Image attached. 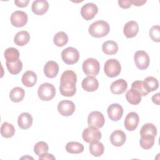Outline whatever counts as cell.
Returning <instances> with one entry per match:
<instances>
[{"mask_svg": "<svg viewBox=\"0 0 160 160\" xmlns=\"http://www.w3.org/2000/svg\"><path fill=\"white\" fill-rule=\"evenodd\" d=\"M21 81L25 86L32 87L37 82V75L32 71H27L22 74Z\"/></svg>", "mask_w": 160, "mask_h": 160, "instance_id": "cell-22", "label": "cell"}, {"mask_svg": "<svg viewBox=\"0 0 160 160\" xmlns=\"http://www.w3.org/2000/svg\"><path fill=\"white\" fill-rule=\"evenodd\" d=\"M134 60L136 67L141 70L147 69L149 65V57L144 51H138L134 55Z\"/></svg>", "mask_w": 160, "mask_h": 160, "instance_id": "cell-8", "label": "cell"}, {"mask_svg": "<svg viewBox=\"0 0 160 160\" xmlns=\"http://www.w3.org/2000/svg\"><path fill=\"white\" fill-rule=\"evenodd\" d=\"M82 71L88 76H96L100 70V64L94 58H88L86 59L82 66Z\"/></svg>", "mask_w": 160, "mask_h": 160, "instance_id": "cell-3", "label": "cell"}, {"mask_svg": "<svg viewBox=\"0 0 160 160\" xmlns=\"http://www.w3.org/2000/svg\"><path fill=\"white\" fill-rule=\"evenodd\" d=\"M126 140V134L121 130H116L113 131L110 136V141L111 144L116 147L122 146Z\"/></svg>", "mask_w": 160, "mask_h": 160, "instance_id": "cell-17", "label": "cell"}, {"mask_svg": "<svg viewBox=\"0 0 160 160\" xmlns=\"http://www.w3.org/2000/svg\"><path fill=\"white\" fill-rule=\"evenodd\" d=\"M98 12V6L92 2L85 4L81 9V15L86 21L93 19Z\"/></svg>", "mask_w": 160, "mask_h": 160, "instance_id": "cell-12", "label": "cell"}, {"mask_svg": "<svg viewBox=\"0 0 160 160\" xmlns=\"http://www.w3.org/2000/svg\"><path fill=\"white\" fill-rule=\"evenodd\" d=\"M131 4H134V6H141L146 2V0H132L131 1Z\"/></svg>", "mask_w": 160, "mask_h": 160, "instance_id": "cell-42", "label": "cell"}, {"mask_svg": "<svg viewBox=\"0 0 160 160\" xmlns=\"http://www.w3.org/2000/svg\"><path fill=\"white\" fill-rule=\"evenodd\" d=\"M107 112L109 118L111 121H118L122 118L123 109L120 104L118 103H113L108 106Z\"/></svg>", "mask_w": 160, "mask_h": 160, "instance_id": "cell-13", "label": "cell"}, {"mask_svg": "<svg viewBox=\"0 0 160 160\" xmlns=\"http://www.w3.org/2000/svg\"><path fill=\"white\" fill-rule=\"evenodd\" d=\"M59 72L58 64L53 61H49L44 67V73L47 78H54Z\"/></svg>", "mask_w": 160, "mask_h": 160, "instance_id": "cell-19", "label": "cell"}, {"mask_svg": "<svg viewBox=\"0 0 160 160\" xmlns=\"http://www.w3.org/2000/svg\"><path fill=\"white\" fill-rule=\"evenodd\" d=\"M27 14L22 11H16L11 16L10 20L12 25L16 28H21L26 24L28 22Z\"/></svg>", "mask_w": 160, "mask_h": 160, "instance_id": "cell-10", "label": "cell"}, {"mask_svg": "<svg viewBox=\"0 0 160 160\" xmlns=\"http://www.w3.org/2000/svg\"><path fill=\"white\" fill-rule=\"evenodd\" d=\"M104 71L108 77H116L121 71V64L117 59H109L104 64Z\"/></svg>", "mask_w": 160, "mask_h": 160, "instance_id": "cell-5", "label": "cell"}, {"mask_svg": "<svg viewBox=\"0 0 160 160\" xmlns=\"http://www.w3.org/2000/svg\"><path fill=\"white\" fill-rule=\"evenodd\" d=\"M146 89L148 92L156 91L159 87V82L156 78L152 76H148L144 80Z\"/></svg>", "mask_w": 160, "mask_h": 160, "instance_id": "cell-31", "label": "cell"}, {"mask_svg": "<svg viewBox=\"0 0 160 160\" xmlns=\"http://www.w3.org/2000/svg\"><path fill=\"white\" fill-rule=\"evenodd\" d=\"M49 9V3L46 0H36L34 1L31 9L36 15L41 16L45 14Z\"/></svg>", "mask_w": 160, "mask_h": 160, "instance_id": "cell-15", "label": "cell"}, {"mask_svg": "<svg viewBox=\"0 0 160 160\" xmlns=\"http://www.w3.org/2000/svg\"><path fill=\"white\" fill-rule=\"evenodd\" d=\"M139 32V25L134 21L127 22L123 28V33L127 38L135 37Z\"/></svg>", "mask_w": 160, "mask_h": 160, "instance_id": "cell-16", "label": "cell"}, {"mask_svg": "<svg viewBox=\"0 0 160 160\" xmlns=\"http://www.w3.org/2000/svg\"><path fill=\"white\" fill-rule=\"evenodd\" d=\"M81 85L82 89L86 91L93 92L96 91L99 88V82L95 78L88 76L83 79Z\"/></svg>", "mask_w": 160, "mask_h": 160, "instance_id": "cell-18", "label": "cell"}, {"mask_svg": "<svg viewBox=\"0 0 160 160\" xmlns=\"http://www.w3.org/2000/svg\"><path fill=\"white\" fill-rule=\"evenodd\" d=\"M159 94H159V92H158L157 94H154V95L152 96V98H151L152 101L154 104H157V105H159V99H160Z\"/></svg>", "mask_w": 160, "mask_h": 160, "instance_id": "cell-43", "label": "cell"}, {"mask_svg": "<svg viewBox=\"0 0 160 160\" xmlns=\"http://www.w3.org/2000/svg\"><path fill=\"white\" fill-rule=\"evenodd\" d=\"M118 4H119V6L123 9H128L132 6L131 1H126V0H125V1L124 0V1L119 0Z\"/></svg>", "mask_w": 160, "mask_h": 160, "instance_id": "cell-39", "label": "cell"}, {"mask_svg": "<svg viewBox=\"0 0 160 160\" xmlns=\"http://www.w3.org/2000/svg\"><path fill=\"white\" fill-rule=\"evenodd\" d=\"M61 58L66 64L69 65L74 64L79 61V53L76 48L68 47L62 51Z\"/></svg>", "mask_w": 160, "mask_h": 160, "instance_id": "cell-6", "label": "cell"}, {"mask_svg": "<svg viewBox=\"0 0 160 160\" xmlns=\"http://www.w3.org/2000/svg\"><path fill=\"white\" fill-rule=\"evenodd\" d=\"M25 91L20 87L14 88L9 92V98L14 102H21L24 98Z\"/></svg>", "mask_w": 160, "mask_h": 160, "instance_id": "cell-25", "label": "cell"}, {"mask_svg": "<svg viewBox=\"0 0 160 160\" xmlns=\"http://www.w3.org/2000/svg\"><path fill=\"white\" fill-rule=\"evenodd\" d=\"M131 88L138 91L142 96H146L149 93L145 88L144 82L142 81H134L131 84Z\"/></svg>", "mask_w": 160, "mask_h": 160, "instance_id": "cell-37", "label": "cell"}, {"mask_svg": "<svg viewBox=\"0 0 160 160\" xmlns=\"http://www.w3.org/2000/svg\"><path fill=\"white\" fill-rule=\"evenodd\" d=\"M101 136V132L98 128L91 126L84 129L82 133L83 140L89 144L99 141Z\"/></svg>", "mask_w": 160, "mask_h": 160, "instance_id": "cell-7", "label": "cell"}, {"mask_svg": "<svg viewBox=\"0 0 160 160\" xmlns=\"http://www.w3.org/2000/svg\"><path fill=\"white\" fill-rule=\"evenodd\" d=\"M39 160H46V159H55V157L52 154H48L47 153H44L43 154H42L41 156H39Z\"/></svg>", "mask_w": 160, "mask_h": 160, "instance_id": "cell-41", "label": "cell"}, {"mask_svg": "<svg viewBox=\"0 0 160 160\" xmlns=\"http://www.w3.org/2000/svg\"><path fill=\"white\" fill-rule=\"evenodd\" d=\"M75 109L74 103L69 100L61 101L58 105V112L61 115L66 117L71 116L74 113Z\"/></svg>", "mask_w": 160, "mask_h": 160, "instance_id": "cell-11", "label": "cell"}, {"mask_svg": "<svg viewBox=\"0 0 160 160\" xmlns=\"http://www.w3.org/2000/svg\"><path fill=\"white\" fill-rule=\"evenodd\" d=\"M126 98L129 103L132 105H138L141 101L142 96L137 91L131 88L126 94Z\"/></svg>", "mask_w": 160, "mask_h": 160, "instance_id": "cell-24", "label": "cell"}, {"mask_svg": "<svg viewBox=\"0 0 160 160\" xmlns=\"http://www.w3.org/2000/svg\"><path fill=\"white\" fill-rule=\"evenodd\" d=\"M89 126L96 128H102L105 123V119L102 113L99 111H92L89 113L88 118Z\"/></svg>", "mask_w": 160, "mask_h": 160, "instance_id": "cell-9", "label": "cell"}, {"mask_svg": "<svg viewBox=\"0 0 160 160\" xmlns=\"http://www.w3.org/2000/svg\"><path fill=\"white\" fill-rule=\"evenodd\" d=\"M4 54L6 61L10 62H13L19 60L20 56L19 51L14 48H7L5 50Z\"/></svg>", "mask_w": 160, "mask_h": 160, "instance_id": "cell-28", "label": "cell"}, {"mask_svg": "<svg viewBox=\"0 0 160 160\" xmlns=\"http://www.w3.org/2000/svg\"><path fill=\"white\" fill-rule=\"evenodd\" d=\"M32 117L28 112L21 113L18 118V126L21 129H29L32 126Z\"/></svg>", "mask_w": 160, "mask_h": 160, "instance_id": "cell-21", "label": "cell"}, {"mask_svg": "<svg viewBox=\"0 0 160 160\" xmlns=\"http://www.w3.org/2000/svg\"><path fill=\"white\" fill-rule=\"evenodd\" d=\"M150 38L154 42L160 41V28L159 25L153 26L149 32Z\"/></svg>", "mask_w": 160, "mask_h": 160, "instance_id": "cell-38", "label": "cell"}, {"mask_svg": "<svg viewBox=\"0 0 160 160\" xmlns=\"http://www.w3.org/2000/svg\"><path fill=\"white\" fill-rule=\"evenodd\" d=\"M89 149L90 153L95 157L101 156L104 151V147L103 144L99 141L90 143Z\"/></svg>", "mask_w": 160, "mask_h": 160, "instance_id": "cell-29", "label": "cell"}, {"mask_svg": "<svg viewBox=\"0 0 160 160\" xmlns=\"http://www.w3.org/2000/svg\"><path fill=\"white\" fill-rule=\"evenodd\" d=\"M157 134V129L155 125L152 123L144 124L140 131V135H151L156 137Z\"/></svg>", "mask_w": 160, "mask_h": 160, "instance_id": "cell-35", "label": "cell"}, {"mask_svg": "<svg viewBox=\"0 0 160 160\" xmlns=\"http://www.w3.org/2000/svg\"><path fill=\"white\" fill-rule=\"evenodd\" d=\"M15 133V128L12 124L4 122L1 127V134L2 137L9 138L14 136Z\"/></svg>", "mask_w": 160, "mask_h": 160, "instance_id": "cell-30", "label": "cell"}, {"mask_svg": "<svg viewBox=\"0 0 160 160\" xmlns=\"http://www.w3.org/2000/svg\"><path fill=\"white\" fill-rule=\"evenodd\" d=\"M53 42L56 46L62 47L68 42V35L63 31H59L54 35Z\"/></svg>", "mask_w": 160, "mask_h": 160, "instance_id": "cell-33", "label": "cell"}, {"mask_svg": "<svg viewBox=\"0 0 160 160\" xmlns=\"http://www.w3.org/2000/svg\"><path fill=\"white\" fill-rule=\"evenodd\" d=\"M84 146L78 142L71 141L66 144V150L70 154H79L84 151Z\"/></svg>", "mask_w": 160, "mask_h": 160, "instance_id": "cell-27", "label": "cell"}, {"mask_svg": "<svg viewBox=\"0 0 160 160\" xmlns=\"http://www.w3.org/2000/svg\"><path fill=\"white\" fill-rule=\"evenodd\" d=\"M56 94V89L52 84L45 82L40 85L38 90V95L41 100L49 101L53 99Z\"/></svg>", "mask_w": 160, "mask_h": 160, "instance_id": "cell-4", "label": "cell"}, {"mask_svg": "<svg viewBox=\"0 0 160 160\" xmlns=\"http://www.w3.org/2000/svg\"><path fill=\"white\" fill-rule=\"evenodd\" d=\"M30 35L26 31H21L16 33L14 38V43L19 46H23L29 42Z\"/></svg>", "mask_w": 160, "mask_h": 160, "instance_id": "cell-23", "label": "cell"}, {"mask_svg": "<svg viewBox=\"0 0 160 160\" xmlns=\"http://www.w3.org/2000/svg\"><path fill=\"white\" fill-rule=\"evenodd\" d=\"M29 2V0H16L14 1L15 4L19 8L26 7Z\"/></svg>", "mask_w": 160, "mask_h": 160, "instance_id": "cell-40", "label": "cell"}, {"mask_svg": "<svg viewBox=\"0 0 160 160\" xmlns=\"http://www.w3.org/2000/svg\"><path fill=\"white\" fill-rule=\"evenodd\" d=\"M139 122L138 114L135 112H131L127 114L124 119V127L129 131H132L136 129Z\"/></svg>", "mask_w": 160, "mask_h": 160, "instance_id": "cell-14", "label": "cell"}, {"mask_svg": "<svg viewBox=\"0 0 160 160\" xmlns=\"http://www.w3.org/2000/svg\"><path fill=\"white\" fill-rule=\"evenodd\" d=\"M77 76L71 70H66L61 74L60 79L59 91L63 96L72 97L76 92V84Z\"/></svg>", "mask_w": 160, "mask_h": 160, "instance_id": "cell-1", "label": "cell"}, {"mask_svg": "<svg viewBox=\"0 0 160 160\" xmlns=\"http://www.w3.org/2000/svg\"><path fill=\"white\" fill-rule=\"evenodd\" d=\"M102 50L104 53L108 55H113L118 51V44L113 41H108L102 45Z\"/></svg>", "mask_w": 160, "mask_h": 160, "instance_id": "cell-26", "label": "cell"}, {"mask_svg": "<svg viewBox=\"0 0 160 160\" xmlns=\"http://www.w3.org/2000/svg\"><path fill=\"white\" fill-rule=\"evenodd\" d=\"M155 137L151 135H142L141 136L139 144L141 147L144 149H151L154 144Z\"/></svg>", "mask_w": 160, "mask_h": 160, "instance_id": "cell-32", "label": "cell"}, {"mask_svg": "<svg viewBox=\"0 0 160 160\" xmlns=\"http://www.w3.org/2000/svg\"><path fill=\"white\" fill-rule=\"evenodd\" d=\"M48 149L49 147L48 144L44 141H39L34 146V152L38 156H40L44 153H47Z\"/></svg>", "mask_w": 160, "mask_h": 160, "instance_id": "cell-36", "label": "cell"}, {"mask_svg": "<svg viewBox=\"0 0 160 160\" xmlns=\"http://www.w3.org/2000/svg\"><path fill=\"white\" fill-rule=\"evenodd\" d=\"M128 88V83L123 79H119L111 83L110 89L112 94H121L126 91Z\"/></svg>", "mask_w": 160, "mask_h": 160, "instance_id": "cell-20", "label": "cell"}, {"mask_svg": "<svg viewBox=\"0 0 160 160\" xmlns=\"http://www.w3.org/2000/svg\"><path fill=\"white\" fill-rule=\"evenodd\" d=\"M6 68L8 70V71L12 74H18L19 73L22 68V63L21 60H18L13 62H6Z\"/></svg>", "mask_w": 160, "mask_h": 160, "instance_id": "cell-34", "label": "cell"}, {"mask_svg": "<svg viewBox=\"0 0 160 160\" xmlns=\"http://www.w3.org/2000/svg\"><path fill=\"white\" fill-rule=\"evenodd\" d=\"M109 25L106 21L99 20L89 26L88 32L92 37L99 38L106 36L109 33Z\"/></svg>", "mask_w": 160, "mask_h": 160, "instance_id": "cell-2", "label": "cell"}]
</instances>
